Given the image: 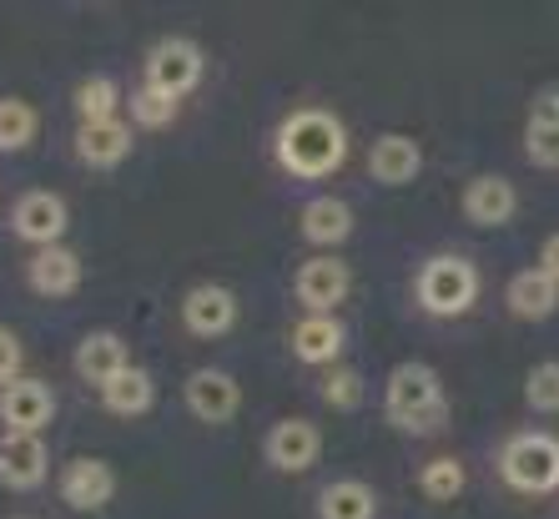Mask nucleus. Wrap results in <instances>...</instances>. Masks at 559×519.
Returning <instances> with one entry per match:
<instances>
[{"label":"nucleus","instance_id":"obj_1","mask_svg":"<svg viewBox=\"0 0 559 519\" xmlns=\"http://www.w3.org/2000/svg\"><path fill=\"white\" fill-rule=\"evenodd\" d=\"M277 167L298 182H323L348 162V127L328 106H298L287 111L273 137Z\"/></svg>","mask_w":559,"mask_h":519},{"label":"nucleus","instance_id":"obj_2","mask_svg":"<svg viewBox=\"0 0 559 519\" xmlns=\"http://www.w3.org/2000/svg\"><path fill=\"white\" fill-rule=\"evenodd\" d=\"M383 414L389 424H399L404 434H433L449 418V393H443V378L429 364H399L389 374V389H383Z\"/></svg>","mask_w":559,"mask_h":519},{"label":"nucleus","instance_id":"obj_3","mask_svg":"<svg viewBox=\"0 0 559 519\" xmlns=\"http://www.w3.org/2000/svg\"><path fill=\"white\" fill-rule=\"evenodd\" d=\"M414 293H418V308L429 318H459L479 298V268L468 258H459V252H439V258H429L418 268Z\"/></svg>","mask_w":559,"mask_h":519},{"label":"nucleus","instance_id":"obj_4","mask_svg":"<svg viewBox=\"0 0 559 519\" xmlns=\"http://www.w3.org/2000/svg\"><path fill=\"white\" fill-rule=\"evenodd\" d=\"M499 474H504L509 489L520 494H549L559 489V439L545 428H524L504 444L499 455Z\"/></svg>","mask_w":559,"mask_h":519},{"label":"nucleus","instance_id":"obj_5","mask_svg":"<svg viewBox=\"0 0 559 519\" xmlns=\"http://www.w3.org/2000/svg\"><path fill=\"white\" fill-rule=\"evenodd\" d=\"M202 71H207V56H202V46L187 36H162L146 51V76L142 86H152V92L171 96V102H182V96H192L197 86H202Z\"/></svg>","mask_w":559,"mask_h":519},{"label":"nucleus","instance_id":"obj_6","mask_svg":"<svg viewBox=\"0 0 559 519\" xmlns=\"http://www.w3.org/2000/svg\"><path fill=\"white\" fill-rule=\"evenodd\" d=\"M66 227H71V208H66V197L51 192V187H31L11 202V233L21 243L40 247H61Z\"/></svg>","mask_w":559,"mask_h":519},{"label":"nucleus","instance_id":"obj_7","mask_svg":"<svg viewBox=\"0 0 559 519\" xmlns=\"http://www.w3.org/2000/svg\"><path fill=\"white\" fill-rule=\"evenodd\" d=\"M262 455H267V464L277 474H308L323 459V428L312 424V418H283V424L267 428Z\"/></svg>","mask_w":559,"mask_h":519},{"label":"nucleus","instance_id":"obj_8","mask_svg":"<svg viewBox=\"0 0 559 519\" xmlns=\"http://www.w3.org/2000/svg\"><path fill=\"white\" fill-rule=\"evenodd\" d=\"M56 418V389L46 378H15L0 389V424L5 434H46Z\"/></svg>","mask_w":559,"mask_h":519},{"label":"nucleus","instance_id":"obj_9","mask_svg":"<svg viewBox=\"0 0 559 519\" xmlns=\"http://www.w3.org/2000/svg\"><path fill=\"white\" fill-rule=\"evenodd\" d=\"M293 293L308 312H338L353 293V273L343 258H308L293 278Z\"/></svg>","mask_w":559,"mask_h":519},{"label":"nucleus","instance_id":"obj_10","mask_svg":"<svg viewBox=\"0 0 559 519\" xmlns=\"http://www.w3.org/2000/svg\"><path fill=\"white\" fill-rule=\"evenodd\" d=\"M51 474V449L40 434H0V484L15 494H31Z\"/></svg>","mask_w":559,"mask_h":519},{"label":"nucleus","instance_id":"obj_11","mask_svg":"<svg viewBox=\"0 0 559 519\" xmlns=\"http://www.w3.org/2000/svg\"><path fill=\"white\" fill-rule=\"evenodd\" d=\"M182 399H187V409H192V418H202V424H227V418L242 409V384H237L227 368H197V374L187 378Z\"/></svg>","mask_w":559,"mask_h":519},{"label":"nucleus","instance_id":"obj_12","mask_svg":"<svg viewBox=\"0 0 559 519\" xmlns=\"http://www.w3.org/2000/svg\"><path fill=\"white\" fill-rule=\"evenodd\" d=\"M182 323L192 338H222L237 323V293L222 283H197L182 298Z\"/></svg>","mask_w":559,"mask_h":519},{"label":"nucleus","instance_id":"obj_13","mask_svg":"<svg viewBox=\"0 0 559 519\" xmlns=\"http://www.w3.org/2000/svg\"><path fill=\"white\" fill-rule=\"evenodd\" d=\"M111 494H117V474H111V464L106 459H71L61 474V499L76 515H96V509L111 505Z\"/></svg>","mask_w":559,"mask_h":519},{"label":"nucleus","instance_id":"obj_14","mask_svg":"<svg viewBox=\"0 0 559 519\" xmlns=\"http://www.w3.org/2000/svg\"><path fill=\"white\" fill-rule=\"evenodd\" d=\"M459 208H464V217L474 222V227H504V222L520 212V192H514V182H509V177L484 172V177H474V182L464 187Z\"/></svg>","mask_w":559,"mask_h":519},{"label":"nucleus","instance_id":"obj_15","mask_svg":"<svg viewBox=\"0 0 559 519\" xmlns=\"http://www.w3.org/2000/svg\"><path fill=\"white\" fill-rule=\"evenodd\" d=\"M343 343H348V328L338 323V312H302L293 323V358L312 368L338 364Z\"/></svg>","mask_w":559,"mask_h":519},{"label":"nucleus","instance_id":"obj_16","mask_svg":"<svg viewBox=\"0 0 559 519\" xmlns=\"http://www.w3.org/2000/svg\"><path fill=\"white\" fill-rule=\"evenodd\" d=\"M424 172V146L404 131H383L373 146H368V177L383 187H408Z\"/></svg>","mask_w":559,"mask_h":519},{"label":"nucleus","instance_id":"obj_17","mask_svg":"<svg viewBox=\"0 0 559 519\" xmlns=\"http://www.w3.org/2000/svg\"><path fill=\"white\" fill-rule=\"evenodd\" d=\"M131 146H136V127L131 121H86V127H76V156L86 162V167L96 172H111L121 167L131 156Z\"/></svg>","mask_w":559,"mask_h":519},{"label":"nucleus","instance_id":"obj_18","mask_svg":"<svg viewBox=\"0 0 559 519\" xmlns=\"http://www.w3.org/2000/svg\"><path fill=\"white\" fill-rule=\"evenodd\" d=\"M76 374L92 384V389H106L111 378L121 374V368H131V353H127V338L111 333V328H96V333H86L76 343Z\"/></svg>","mask_w":559,"mask_h":519},{"label":"nucleus","instance_id":"obj_19","mask_svg":"<svg viewBox=\"0 0 559 519\" xmlns=\"http://www.w3.org/2000/svg\"><path fill=\"white\" fill-rule=\"evenodd\" d=\"M81 258L71 252V247H40V252H31L26 262V283L36 298H71L81 287Z\"/></svg>","mask_w":559,"mask_h":519},{"label":"nucleus","instance_id":"obj_20","mask_svg":"<svg viewBox=\"0 0 559 519\" xmlns=\"http://www.w3.org/2000/svg\"><path fill=\"white\" fill-rule=\"evenodd\" d=\"M524 156L534 167H559V86L534 96L530 121H524Z\"/></svg>","mask_w":559,"mask_h":519},{"label":"nucleus","instance_id":"obj_21","mask_svg":"<svg viewBox=\"0 0 559 519\" xmlns=\"http://www.w3.org/2000/svg\"><path fill=\"white\" fill-rule=\"evenodd\" d=\"M504 303L514 318H524V323H545L549 312L559 308V283L555 278H545L539 268H520V273L509 278L504 287Z\"/></svg>","mask_w":559,"mask_h":519},{"label":"nucleus","instance_id":"obj_22","mask_svg":"<svg viewBox=\"0 0 559 519\" xmlns=\"http://www.w3.org/2000/svg\"><path fill=\"white\" fill-rule=\"evenodd\" d=\"M298 233L308 237L312 247H338L353 237V208L343 197H312L298 217Z\"/></svg>","mask_w":559,"mask_h":519},{"label":"nucleus","instance_id":"obj_23","mask_svg":"<svg viewBox=\"0 0 559 519\" xmlns=\"http://www.w3.org/2000/svg\"><path fill=\"white\" fill-rule=\"evenodd\" d=\"M102 393V403H106V414H117V418H142L146 409L156 403V378L146 374L142 364H131V368H121L106 389H96Z\"/></svg>","mask_w":559,"mask_h":519},{"label":"nucleus","instance_id":"obj_24","mask_svg":"<svg viewBox=\"0 0 559 519\" xmlns=\"http://www.w3.org/2000/svg\"><path fill=\"white\" fill-rule=\"evenodd\" d=\"M378 494L364 480H333L318 494V519H373Z\"/></svg>","mask_w":559,"mask_h":519},{"label":"nucleus","instance_id":"obj_25","mask_svg":"<svg viewBox=\"0 0 559 519\" xmlns=\"http://www.w3.org/2000/svg\"><path fill=\"white\" fill-rule=\"evenodd\" d=\"M40 131V111L21 96H0V152H26Z\"/></svg>","mask_w":559,"mask_h":519},{"label":"nucleus","instance_id":"obj_26","mask_svg":"<svg viewBox=\"0 0 559 519\" xmlns=\"http://www.w3.org/2000/svg\"><path fill=\"white\" fill-rule=\"evenodd\" d=\"M76 117H81V127L86 121H117L121 117V86L111 76H86L76 86Z\"/></svg>","mask_w":559,"mask_h":519},{"label":"nucleus","instance_id":"obj_27","mask_svg":"<svg viewBox=\"0 0 559 519\" xmlns=\"http://www.w3.org/2000/svg\"><path fill=\"white\" fill-rule=\"evenodd\" d=\"M468 484L464 464H459L454 455H439L429 459V464L418 469V489H424V499H433V505H449V499H459Z\"/></svg>","mask_w":559,"mask_h":519},{"label":"nucleus","instance_id":"obj_28","mask_svg":"<svg viewBox=\"0 0 559 519\" xmlns=\"http://www.w3.org/2000/svg\"><path fill=\"white\" fill-rule=\"evenodd\" d=\"M127 111H131V127L167 131L171 121H177V111H182V102H171V96L152 92V86H136V92L127 96Z\"/></svg>","mask_w":559,"mask_h":519},{"label":"nucleus","instance_id":"obj_29","mask_svg":"<svg viewBox=\"0 0 559 519\" xmlns=\"http://www.w3.org/2000/svg\"><path fill=\"white\" fill-rule=\"evenodd\" d=\"M323 403L328 409H343V414H348V409H358V403H364V374H358V368H328V378H323Z\"/></svg>","mask_w":559,"mask_h":519},{"label":"nucleus","instance_id":"obj_30","mask_svg":"<svg viewBox=\"0 0 559 519\" xmlns=\"http://www.w3.org/2000/svg\"><path fill=\"white\" fill-rule=\"evenodd\" d=\"M524 399H530V409H539V414H559V358L530 368Z\"/></svg>","mask_w":559,"mask_h":519},{"label":"nucleus","instance_id":"obj_31","mask_svg":"<svg viewBox=\"0 0 559 519\" xmlns=\"http://www.w3.org/2000/svg\"><path fill=\"white\" fill-rule=\"evenodd\" d=\"M15 378H21V338H15V328L0 323V389Z\"/></svg>","mask_w":559,"mask_h":519},{"label":"nucleus","instance_id":"obj_32","mask_svg":"<svg viewBox=\"0 0 559 519\" xmlns=\"http://www.w3.org/2000/svg\"><path fill=\"white\" fill-rule=\"evenodd\" d=\"M534 268L559 283V233H549V237H545V247H539V262H534Z\"/></svg>","mask_w":559,"mask_h":519}]
</instances>
